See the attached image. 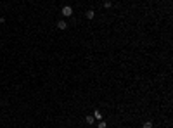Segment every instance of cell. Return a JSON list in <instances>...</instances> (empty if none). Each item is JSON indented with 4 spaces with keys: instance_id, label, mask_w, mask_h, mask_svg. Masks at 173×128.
<instances>
[{
    "instance_id": "8992f818",
    "label": "cell",
    "mask_w": 173,
    "mask_h": 128,
    "mask_svg": "<svg viewBox=\"0 0 173 128\" xmlns=\"http://www.w3.org/2000/svg\"><path fill=\"white\" fill-rule=\"evenodd\" d=\"M99 128H107V123H106V121H100V123H99Z\"/></svg>"
},
{
    "instance_id": "3957f363",
    "label": "cell",
    "mask_w": 173,
    "mask_h": 128,
    "mask_svg": "<svg viewBox=\"0 0 173 128\" xmlns=\"http://www.w3.org/2000/svg\"><path fill=\"white\" fill-rule=\"evenodd\" d=\"M85 16H86V19H93L95 12H93V11H86V14H85Z\"/></svg>"
},
{
    "instance_id": "7a4b0ae2",
    "label": "cell",
    "mask_w": 173,
    "mask_h": 128,
    "mask_svg": "<svg viewBox=\"0 0 173 128\" xmlns=\"http://www.w3.org/2000/svg\"><path fill=\"white\" fill-rule=\"evenodd\" d=\"M57 28L59 29H66L68 28V23H66V21H57Z\"/></svg>"
},
{
    "instance_id": "277c9868",
    "label": "cell",
    "mask_w": 173,
    "mask_h": 128,
    "mask_svg": "<svg viewBox=\"0 0 173 128\" xmlns=\"http://www.w3.org/2000/svg\"><path fill=\"white\" fill-rule=\"evenodd\" d=\"M85 121L88 123V125H93V116H86V118H85Z\"/></svg>"
},
{
    "instance_id": "6da1fadb",
    "label": "cell",
    "mask_w": 173,
    "mask_h": 128,
    "mask_svg": "<svg viewBox=\"0 0 173 128\" xmlns=\"http://www.w3.org/2000/svg\"><path fill=\"white\" fill-rule=\"evenodd\" d=\"M62 14H64V16H66V18H69V16L73 14V9H71V7H69V5L62 7Z\"/></svg>"
},
{
    "instance_id": "52a82bcc",
    "label": "cell",
    "mask_w": 173,
    "mask_h": 128,
    "mask_svg": "<svg viewBox=\"0 0 173 128\" xmlns=\"http://www.w3.org/2000/svg\"><path fill=\"white\" fill-rule=\"evenodd\" d=\"M93 116L97 118V119H100V118H102V114H100V113H99V111H95V113H93Z\"/></svg>"
},
{
    "instance_id": "5b68a950",
    "label": "cell",
    "mask_w": 173,
    "mask_h": 128,
    "mask_svg": "<svg viewBox=\"0 0 173 128\" xmlns=\"http://www.w3.org/2000/svg\"><path fill=\"white\" fill-rule=\"evenodd\" d=\"M144 128H152V121H145L144 123Z\"/></svg>"
},
{
    "instance_id": "ba28073f",
    "label": "cell",
    "mask_w": 173,
    "mask_h": 128,
    "mask_svg": "<svg viewBox=\"0 0 173 128\" xmlns=\"http://www.w3.org/2000/svg\"><path fill=\"white\" fill-rule=\"evenodd\" d=\"M104 7H106V9H111V2H107V0H106V2H104Z\"/></svg>"
},
{
    "instance_id": "9c48e42d",
    "label": "cell",
    "mask_w": 173,
    "mask_h": 128,
    "mask_svg": "<svg viewBox=\"0 0 173 128\" xmlns=\"http://www.w3.org/2000/svg\"><path fill=\"white\" fill-rule=\"evenodd\" d=\"M4 23H5V19H4V18H0V24H4Z\"/></svg>"
}]
</instances>
